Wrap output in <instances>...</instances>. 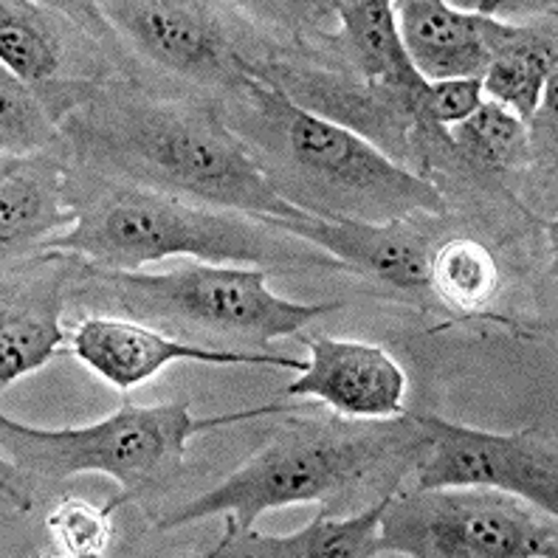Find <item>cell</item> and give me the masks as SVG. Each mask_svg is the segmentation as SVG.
<instances>
[{"label": "cell", "mask_w": 558, "mask_h": 558, "mask_svg": "<svg viewBox=\"0 0 558 558\" xmlns=\"http://www.w3.org/2000/svg\"><path fill=\"white\" fill-rule=\"evenodd\" d=\"M392 7L403 48L426 82L483 80L511 32V23L483 7L465 12L446 0H401Z\"/></svg>", "instance_id": "obj_14"}, {"label": "cell", "mask_w": 558, "mask_h": 558, "mask_svg": "<svg viewBox=\"0 0 558 558\" xmlns=\"http://www.w3.org/2000/svg\"><path fill=\"white\" fill-rule=\"evenodd\" d=\"M432 293L454 314H480L499 291V266L480 240L451 238L429 259Z\"/></svg>", "instance_id": "obj_21"}, {"label": "cell", "mask_w": 558, "mask_h": 558, "mask_svg": "<svg viewBox=\"0 0 558 558\" xmlns=\"http://www.w3.org/2000/svg\"><path fill=\"white\" fill-rule=\"evenodd\" d=\"M311 361L286 387V398H319L348 421H392L403 415L407 375L381 344L319 336L307 339Z\"/></svg>", "instance_id": "obj_13"}, {"label": "cell", "mask_w": 558, "mask_h": 558, "mask_svg": "<svg viewBox=\"0 0 558 558\" xmlns=\"http://www.w3.org/2000/svg\"><path fill=\"white\" fill-rule=\"evenodd\" d=\"M90 12L156 69L215 88L234 90L252 57L232 46L209 3L186 0H108Z\"/></svg>", "instance_id": "obj_9"}, {"label": "cell", "mask_w": 558, "mask_h": 558, "mask_svg": "<svg viewBox=\"0 0 558 558\" xmlns=\"http://www.w3.org/2000/svg\"><path fill=\"white\" fill-rule=\"evenodd\" d=\"M69 167L51 147L32 156H3L0 161V245L3 266L35 257L51 238L69 232L76 209L65 204Z\"/></svg>", "instance_id": "obj_16"}, {"label": "cell", "mask_w": 558, "mask_h": 558, "mask_svg": "<svg viewBox=\"0 0 558 558\" xmlns=\"http://www.w3.org/2000/svg\"><path fill=\"white\" fill-rule=\"evenodd\" d=\"M76 223L43 245L82 259L90 268L142 271L147 263L190 257L211 266L330 268L339 259L293 234L259 223L252 215L215 209L147 186L99 175V192L74 206Z\"/></svg>", "instance_id": "obj_3"}, {"label": "cell", "mask_w": 558, "mask_h": 558, "mask_svg": "<svg viewBox=\"0 0 558 558\" xmlns=\"http://www.w3.org/2000/svg\"><path fill=\"white\" fill-rule=\"evenodd\" d=\"M333 12L341 23L339 43L355 69V76L387 94H396L415 110L417 119V102L429 82L417 74L403 48L396 7L389 0H350L333 3Z\"/></svg>", "instance_id": "obj_19"}, {"label": "cell", "mask_w": 558, "mask_h": 558, "mask_svg": "<svg viewBox=\"0 0 558 558\" xmlns=\"http://www.w3.org/2000/svg\"><path fill=\"white\" fill-rule=\"evenodd\" d=\"M232 94L229 128L252 150L288 204L327 220L389 223L442 218L437 184L407 170L353 130L291 102L271 82L245 76Z\"/></svg>", "instance_id": "obj_2"}, {"label": "cell", "mask_w": 558, "mask_h": 558, "mask_svg": "<svg viewBox=\"0 0 558 558\" xmlns=\"http://www.w3.org/2000/svg\"><path fill=\"white\" fill-rule=\"evenodd\" d=\"M85 277L113 288L124 311L138 319L195 327L211 339H234L266 353L271 341L300 333L341 307V302L282 300L268 288L263 268L211 266L201 259H184L167 274L85 266Z\"/></svg>", "instance_id": "obj_6"}, {"label": "cell", "mask_w": 558, "mask_h": 558, "mask_svg": "<svg viewBox=\"0 0 558 558\" xmlns=\"http://www.w3.org/2000/svg\"><path fill=\"white\" fill-rule=\"evenodd\" d=\"M76 158L102 178L240 215L300 218L215 105L99 85L62 122Z\"/></svg>", "instance_id": "obj_1"}, {"label": "cell", "mask_w": 558, "mask_h": 558, "mask_svg": "<svg viewBox=\"0 0 558 558\" xmlns=\"http://www.w3.org/2000/svg\"><path fill=\"white\" fill-rule=\"evenodd\" d=\"M381 550L407 558H553L556 517L494 488H432L389 497Z\"/></svg>", "instance_id": "obj_7"}, {"label": "cell", "mask_w": 558, "mask_h": 558, "mask_svg": "<svg viewBox=\"0 0 558 558\" xmlns=\"http://www.w3.org/2000/svg\"><path fill=\"white\" fill-rule=\"evenodd\" d=\"M423 435L412 471L415 490L494 488L558 517V454L538 429L483 432L437 415H412Z\"/></svg>", "instance_id": "obj_8"}, {"label": "cell", "mask_w": 558, "mask_h": 558, "mask_svg": "<svg viewBox=\"0 0 558 558\" xmlns=\"http://www.w3.org/2000/svg\"><path fill=\"white\" fill-rule=\"evenodd\" d=\"M483 80H446L429 82L417 102V130H435L446 136V130L465 122L483 105Z\"/></svg>", "instance_id": "obj_25"}, {"label": "cell", "mask_w": 558, "mask_h": 558, "mask_svg": "<svg viewBox=\"0 0 558 558\" xmlns=\"http://www.w3.org/2000/svg\"><path fill=\"white\" fill-rule=\"evenodd\" d=\"M69 348L71 355H76L85 367L122 392L150 381L158 369L172 361H198L215 367H277L300 369V373L307 367V361L266 353V350H226L178 341L156 327L113 319V316L82 319L69 333Z\"/></svg>", "instance_id": "obj_11"}, {"label": "cell", "mask_w": 558, "mask_h": 558, "mask_svg": "<svg viewBox=\"0 0 558 558\" xmlns=\"http://www.w3.org/2000/svg\"><path fill=\"white\" fill-rule=\"evenodd\" d=\"M423 435L403 412L396 426H359L348 421H291L274 432L234 474L158 522L175 531L206 517H226V536L254 527L274 508L325 502L361 483L375 465L403 446H421Z\"/></svg>", "instance_id": "obj_4"}, {"label": "cell", "mask_w": 558, "mask_h": 558, "mask_svg": "<svg viewBox=\"0 0 558 558\" xmlns=\"http://www.w3.org/2000/svg\"><path fill=\"white\" fill-rule=\"evenodd\" d=\"M65 62V40L57 28L54 14L40 3L3 0L0 3V69L37 90L43 102L62 122L88 102L96 82L60 76Z\"/></svg>", "instance_id": "obj_17"}, {"label": "cell", "mask_w": 558, "mask_h": 558, "mask_svg": "<svg viewBox=\"0 0 558 558\" xmlns=\"http://www.w3.org/2000/svg\"><path fill=\"white\" fill-rule=\"evenodd\" d=\"M259 223L293 234L316 245L355 277L378 279L396 291H423L429 288V238L415 226V218L364 223V220H327L302 211L300 218H271L257 215Z\"/></svg>", "instance_id": "obj_12"}, {"label": "cell", "mask_w": 558, "mask_h": 558, "mask_svg": "<svg viewBox=\"0 0 558 558\" xmlns=\"http://www.w3.org/2000/svg\"><path fill=\"white\" fill-rule=\"evenodd\" d=\"M82 259L60 252L35 254V277L7 282L0 307V387L9 389L23 375L37 373L69 341L62 330V305L69 271Z\"/></svg>", "instance_id": "obj_15"}, {"label": "cell", "mask_w": 558, "mask_h": 558, "mask_svg": "<svg viewBox=\"0 0 558 558\" xmlns=\"http://www.w3.org/2000/svg\"><path fill=\"white\" fill-rule=\"evenodd\" d=\"M451 144L485 167H517L531 153V128L502 105L483 99L465 122L446 130Z\"/></svg>", "instance_id": "obj_22"}, {"label": "cell", "mask_w": 558, "mask_h": 558, "mask_svg": "<svg viewBox=\"0 0 558 558\" xmlns=\"http://www.w3.org/2000/svg\"><path fill=\"white\" fill-rule=\"evenodd\" d=\"M392 490L355 517L336 519L319 508L314 522L288 536H266L254 527L223 536L206 558H375L381 556V519Z\"/></svg>", "instance_id": "obj_18"}, {"label": "cell", "mask_w": 558, "mask_h": 558, "mask_svg": "<svg viewBox=\"0 0 558 558\" xmlns=\"http://www.w3.org/2000/svg\"><path fill=\"white\" fill-rule=\"evenodd\" d=\"M550 76H556V32L511 23L502 48L483 74V94L531 128Z\"/></svg>", "instance_id": "obj_20"}, {"label": "cell", "mask_w": 558, "mask_h": 558, "mask_svg": "<svg viewBox=\"0 0 558 558\" xmlns=\"http://www.w3.org/2000/svg\"><path fill=\"white\" fill-rule=\"evenodd\" d=\"M291 412V407H257L215 417H195L186 398L153 407H136L124 398L105 421L65 429H43L14 417H0V446L7 471L26 480L65 483L76 474H105L119 485L117 497L128 502L147 488L170 483L186 460L195 435L218 426Z\"/></svg>", "instance_id": "obj_5"}, {"label": "cell", "mask_w": 558, "mask_h": 558, "mask_svg": "<svg viewBox=\"0 0 558 558\" xmlns=\"http://www.w3.org/2000/svg\"><path fill=\"white\" fill-rule=\"evenodd\" d=\"M0 105H3V130H0L3 156H32L54 147V138L62 136L60 122L43 102V96L7 69H0Z\"/></svg>", "instance_id": "obj_23"}, {"label": "cell", "mask_w": 558, "mask_h": 558, "mask_svg": "<svg viewBox=\"0 0 558 558\" xmlns=\"http://www.w3.org/2000/svg\"><path fill=\"white\" fill-rule=\"evenodd\" d=\"M119 505H122L119 497L105 505L76 497L60 499L46 519L57 553L65 558L108 556L110 545H113V513Z\"/></svg>", "instance_id": "obj_24"}, {"label": "cell", "mask_w": 558, "mask_h": 558, "mask_svg": "<svg viewBox=\"0 0 558 558\" xmlns=\"http://www.w3.org/2000/svg\"><path fill=\"white\" fill-rule=\"evenodd\" d=\"M248 76L271 82L274 88L282 90L300 108L353 130L407 170L417 163L415 110L396 94L375 88L355 74H336L316 65L266 57L252 60Z\"/></svg>", "instance_id": "obj_10"}]
</instances>
